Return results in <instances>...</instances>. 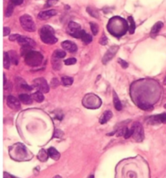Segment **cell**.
<instances>
[{"label":"cell","mask_w":166,"mask_h":178,"mask_svg":"<svg viewBox=\"0 0 166 178\" xmlns=\"http://www.w3.org/2000/svg\"><path fill=\"white\" fill-rule=\"evenodd\" d=\"M107 42H108V38L106 37V36L105 35H102L101 37V39H100V43H101V45H106Z\"/></svg>","instance_id":"cell-37"},{"label":"cell","mask_w":166,"mask_h":178,"mask_svg":"<svg viewBox=\"0 0 166 178\" xmlns=\"http://www.w3.org/2000/svg\"><path fill=\"white\" fill-rule=\"evenodd\" d=\"M23 2V0H9V3H11L12 5H14L15 7L16 6L20 5L22 4Z\"/></svg>","instance_id":"cell-35"},{"label":"cell","mask_w":166,"mask_h":178,"mask_svg":"<svg viewBox=\"0 0 166 178\" xmlns=\"http://www.w3.org/2000/svg\"><path fill=\"white\" fill-rule=\"evenodd\" d=\"M20 22L22 28H23L25 31L28 32H34L36 30V25L34 23L33 20L29 15H23L20 16Z\"/></svg>","instance_id":"cell-5"},{"label":"cell","mask_w":166,"mask_h":178,"mask_svg":"<svg viewBox=\"0 0 166 178\" xmlns=\"http://www.w3.org/2000/svg\"><path fill=\"white\" fill-rule=\"evenodd\" d=\"M62 48L66 50H68L69 52L74 53L77 50V46L73 42L70 41H64L62 42Z\"/></svg>","instance_id":"cell-14"},{"label":"cell","mask_w":166,"mask_h":178,"mask_svg":"<svg viewBox=\"0 0 166 178\" xmlns=\"http://www.w3.org/2000/svg\"><path fill=\"white\" fill-rule=\"evenodd\" d=\"M40 37L42 42L46 44H55L58 41L57 37L55 35L54 29L49 25L42 27L40 30Z\"/></svg>","instance_id":"cell-2"},{"label":"cell","mask_w":166,"mask_h":178,"mask_svg":"<svg viewBox=\"0 0 166 178\" xmlns=\"http://www.w3.org/2000/svg\"><path fill=\"white\" fill-rule=\"evenodd\" d=\"M20 88L23 90H28V91H30L33 88L31 86H29V85H27L25 82H23L20 84Z\"/></svg>","instance_id":"cell-33"},{"label":"cell","mask_w":166,"mask_h":178,"mask_svg":"<svg viewBox=\"0 0 166 178\" xmlns=\"http://www.w3.org/2000/svg\"><path fill=\"white\" fill-rule=\"evenodd\" d=\"M113 95H114V108H116V110L121 111L122 109V105L121 103V101L119 100V98L117 97V95L116 94L115 91L113 92Z\"/></svg>","instance_id":"cell-18"},{"label":"cell","mask_w":166,"mask_h":178,"mask_svg":"<svg viewBox=\"0 0 166 178\" xmlns=\"http://www.w3.org/2000/svg\"><path fill=\"white\" fill-rule=\"evenodd\" d=\"M48 156H49V154H48V151H45V150H41L38 153V155L37 157L42 162H45L47 160H48Z\"/></svg>","instance_id":"cell-22"},{"label":"cell","mask_w":166,"mask_h":178,"mask_svg":"<svg viewBox=\"0 0 166 178\" xmlns=\"http://www.w3.org/2000/svg\"><path fill=\"white\" fill-rule=\"evenodd\" d=\"M54 178H62V177H61L60 176H55Z\"/></svg>","instance_id":"cell-45"},{"label":"cell","mask_w":166,"mask_h":178,"mask_svg":"<svg viewBox=\"0 0 166 178\" xmlns=\"http://www.w3.org/2000/svg\"><path fill=\"white\" fill-rule=\"evenodd\" d=\"M139 108L143 109V110L145 111H152L153 109L152 106H151V105L148 104H143V105H139Z\"/></svg>","instance_id":"cell-34"},{"label":"cell","mask_w":166,"mask_h":178,"mask_svg":"<svg viewBox=\"0 0 166 178\" xmlns=\"http://www.w3.org/2000/svg\"><path fill=\"white\" fill-rule=\"evenodd\" d=\"M108 29L109 33L114 36L119 37L127 33L128 25L124 19L121 18L119 16H114L109 21Z\"/></svg>","instance_id":"cell-1"},{"label":"cell","mask_w":166,"mask_h":178,"mask_svg":"<svg viewBox=\"0 0 166 178\" xmlns=\"http://www.w3.org/2000/svg\"><path fill=\"white\" fill-rule=\"evenodd\" d=\"M164 85H166V78L164 79Z\"/></svg>","instance_id":"cell-46"},{"label":"cell","mask_w":166,"mask_h":178,"mask_svg":"<svg viewBox=\"0 0 166 178\" xmlns=\"http://www.w3.org/2000/svg\"><path fill=\"white\" fill-rule=\"evenodd\" d=\"M128 21L130 22V29H129V32H130V34H133L135 29V21L133 20L132 16H129V17H128Z\"/></svg>","instance_id":"cell-28"},{"label":"cell","mask_w":166,"mask_h":178,"mask_svg":"<svg viewBox=\"0 0 166 178\" xmlns=\"http://www.w3.org/2000/svg\"><path fill=\"white\" fill-rule=\"evenodd\" d=\"M3 76H4V83H3V85H4V86H5L6 84H7V81H6V75H5V73H3Z\"/></svg>","instance_id":"cell-44"},{"label":"cell","mask_w":166,"mask_h":178,"mask_svg":"<svg viewBox=\"0 0 166 178\" xmlns=\"http://www.w3.org/2000/svg\"><path fill=\"white\" fill-rule=\"evenodd\" d=\"M58 0H47L46 7H51V6L55 5L58 3Z\"/></svg>","instance_id":"cell-41"},{"label":"cell","mask_w":166,"mask_h":178,"mask_svg":"<svg viewBox=\"0 0 166 178\" xmlns=\"http://www.w3.org/2000/svg\"><path fill=\"white\" fill-rule=\"evenodd\" d=\"M10 29L8 28V27H4L3 28V36H7L8 34H10Z\"/></svg>","instance_id":"cell-42"},{"label":"cell","mask_w":166,"mask_h":178,"mask_svg":"<svg viewBox=\"0 0 166 178\" xmlns=\"http://www.w3.org/2000/svg\"><path fill=\"white\" fill-rule=\"evenodd\" d=\"M3 178H17L16 176H11V174L8 173H3Z\"/></svg>","instance_id":"cell-43"},{"label":"cell","mask_w":166,"mask_h":178,"mask_svg":"<svg viewBox=\"0 0 166 178\" xmlns=\"http://www.w3.org/2000/svg\"><path fill=\"white\" fill-rule=\"evenodd\" d=\"M112 116H113V113H112L111 111H105L103 113V115H101V117L100 118V123L101 125L105 124L107 121H109L111 119Z\"/></svg>","instance_id":"cell-15"},{"label":"cell","mask_w":166,"mask_h":178,"mask_svg":"<svg viewBox=\"0 0 166 178\" xmlns=\"http://www.w3.org/2000/svg\"><path fill=\"white\" fill-rule=\"evenodd\" d=\"M148 123L150 124V125H158V124L161 123H166V113L151 116L148 120Z\"/></svg>","instance_id":"cell-11"},{"label":"cell","mask_w":166,"mask_h":178,"mask_svg":"<svg viewBox=\"0 0 166 178\" xmlns=\"http://www.w3.org/2000/svg\"><path fill=\"white\" fill-rule=\"evenodd\" d=\"M89 178H94V176L93 175L90 176H89Z\"/></svg>","instance_id":"cell-47"},{"label":"cell","mask_w":166,"mask_h":178,"mask_svg":"<svg viewBox=\"0 0 166 178\" xmlns=\"http://www.w3.org/2000/svg\"><path fill=\"white\" fill-rule=\"evenodd\" d=\"M68 34H70V36L75 37V38H80L83 30L81 29L80 25L79 24L75 23V22H70L68 24Z\"/></svg>","instance_id":"cell-6"},{"label":"cell","mask_w":166,"mask_h":178,"mask_svg":"<svg viewBox=\"0 0 166 178\" xmlns=\"http://www.w3.org/2000/svg\"><path fill=\"white\" fill-rule=\"evenodd\" d=\"M87 11H88V12L89 13V15H91L92 16L96 17V18H97V17H98V12H97L96 11L94 10V9H92V8H87Z\"/></svg>","instance_id":"cell-31"},{"label":"cell","mask_w":166,"mask_h":178,"mask_svg":"<svg viewBox=\"0 0 166 178\" xmlns=\"http://www.w3.org/2000/svg\"><path fill=\"white\" fill-rule=\"evenodd\" d=\"M20 101L18 100L16 97H14L12 95H9L7 99V104L10 108L13 110H19L20 108Z\"/></svg>","instance_id":"cell-10"},{"label":"cell","mask_w":166,"mask_h":178,"mask_svg":"<svg viewBox=\"0 0 166 178\" xmlns=\"http://www.w3.org/2000/svg\"><path fill=\"white\" fill-rule=\"evenodd\" d=\"M133 135V128H127V132H126V134H125L124 135V138H129L130 137H131Z\"/></svg>","instance_id":"cell-36"},{"label":"cell","mask_w":166,"mask_h":178,"mask_svg":"<svg viewBox=\"0 0 166 178\" xmlns=\"http://www.w3.org/2000/svg\"><path fill=\"white\" fill-rule=\"evenodd\" d=\"M32 98H33V99L35 100L36 102H42L44 101V95L42 94V92L37 91L35 92L33 95H32Z\"/></svg>","instance_id":"cell-21"},{"label":"cell","mask_w":166,"mask_h":178,"mask_svg":"<svg viewBox=\"0 0 166 178\" xmlns=\"http://www.w3.org/2000/svg\"><path fill=\"white\" fill-rule=\"evenodd\" d=\"M20 37V35H19V34H13V35H11L10 37H9V40L11 41V42L17 41Z\"/></svg>","instance_id":"cell-39"},{"label":"cell","mask_w":166,"mask_h":178,"mask_svg":"<svg viewBox=\"0 0 166 178\" xmlns=\"http://www.w3.org/2000/svg\"><path fill=\"white\" fill-rule=\"evenodd\" d=\"M80 39L83 41V43H85V44H88V43H90V42L92 41V37L90 34H87L84 30H83V33H82V35H81Z\"/></svg>","instance_id":"cell-19"},{"label":"cell","mask_w":166,"mask_h":178,"mask_svg":"<svg viewBox=\"0 0 166 178\" xmlns=\"http://www.w3.org/2000/svg\"><path fill=\"white\" fill-rule=\"evenodd\" d=\"M10 155L12 159L16 160H27L28 150L22 144H16L10 148Z\"/></svg>","instance_id":"cell-3"},{"label":"cell","mask_w":166,"mask_h":178,"mask_svg":"<svg viewBox=\"0 0 166 178\" xmlns=\"http://www.w3.org/2000/svg\"><path fill=\"white\" fill-rule=\"evenodd\" d=\"M53 56L55 58H58V59H62L63 57H65L66 56V52L64 51V50H56L55 51V53H54V55H53Z\"/></svg>","instance_id":"cell-27"},{"label":"cell","mask_w":166,"mask_h":178,"mask_svg":"<svg viewBox=\"0 0 166 178\" xmlns=\"http://www.w3.org/2000/svg\"><path fill=\"white\" fill-rule=\"evenodd\" d=\"M43 60V56L39 52L36 51H31L25 55V63L27 65L31 67H36L40 65Z\"/></svg>","instance_id":"cell-4"},{"label":"cell","mask_w":166,"mask_h":178,"mask_svg":"<svg viewBox=\"0 0 166 178\" xmlns=\"http://www.w3.org/2000/svg\"><path fill=\"white\" fill-rule=\"evenodd\" d=\"M73 80L72 77H69V76H62V84L64 85V86H70V85H72Z\"/></svg>","instance_id":"cell-26"},{"label":"cell","mask_w":166,"mask_h":178,"mask_svg":"<svg viewBox=\"0 0 166 178\" xmlns=\"http://www.w3.org/2000/svg\"><path fill=\"white\" fill-rule=\"evenodd\" d=\"M17 42L20 45H21L22 47H35V44L36 42H34L33 40L29 38V37H24V36H20L19 37Z\"/></svg>","instance_id":"cell-12"},{"label":"cell","mask_w":166,"mask_h":178,"mask_svg":"<svg viewBox=\"0 0 166 178\" xmlns=\"http://www.w3.org/2000/svg\"><path fill=\"white\" fill-rule=\"evenodd\" d=\"M118 63H120V65L122 66V68H128V63H127L125 60H121V59H119V60H118Z\"/></svg>","instance_id":"cell-40"},{"label":"cell","mask_w":166,"mask_h":178,"mask_svg":"<svg viewBox=\"0 0 166 178\" xmlns=\"http://www.w3.org/2000/svg\"><path fill=\"white\" fill-rule=\"evenodd\" d=\"M58 85H59V81L57 78H54L51 80V86L53 88H56Z\"/></svg>","instance_id":"cell-38"},{"label":"cell","mask_w":166,"mask_h":178,"mask_svg":"<svg viewBox=\"0 0 166 178\" xmlns=\"http://www.w3.org/2000/svg\"><path fill=\"white\" fill-rule=\"evenodd\" d=\"M163 22H161V21H158V22H156L153 27L152 28V30H151V34H157L161 29H162V27H163Z\"/></svg>","instance_id":"cell-20"},{"label":"cell","mask_w":166,"mask_h":178,"mask_svg":"<svg viewBox=\"0 0 166 178\" xmlns=\"http://www.w3.org/2000/svg\"><path fill=\"white\" fill-rule=\"evenodd\" d=\"M48 154L50 158H52L54 160H58L60 158L59 152L57 150L54 148V147H50L48 150Z\"/></svg>","instance_id":"cell-17"},{"label":"cell","mask_w":166,"mask_h":178,"mask_svg":"<svg viewBox=\"0 0 166 178\" xmlns=\"http://www.w3.org/2000/svg\"><path fill=\"white\" fill-rule=\"evenodd\" d=\"M75 63H76V60H75V58H70V59H67V60H66L64 61V63H65L66 65H73Z\"/></svg>","instance_id":"cell-32"},{"label":"cell","mask_w":166,"mask_h":178,"mask_svg":"<svg viewBox=\"0 0 166 178\" xmlns=\"http://www.w3.org/2000/svg\"><path fill=\"white\" fill-rule=\"evenodd\" d=\"M10 63L11 60L9 55H8V53L4 52L3 53V67L6 69H8V68H10Z\"/></svg>","instance_id":"cell-23"},{"label":"cell","mask_w":166,"mask_h":178,"mask_svg":"<svg viewBox=\"0 0 166 178\" xmlns=\"http://www.w3.org/2000/svg\"><path fill=\"white\" fill-rule=\"evenodd\" d=\"M164 108H165V109H166V104L164 105Z\"/></svg>","instance_id":"cell-48"},{"label":"cell","mask_w":166,"mask_h":178,"mask_svg":"<svg viewBox=\"0 0 166 178\" xmlns=\"http://www.w3.org/2000/svg\"><path fill=\"white\" fill-rule=\"evenodd\" d=\"M19 100H20L21 102L24 103V104L28 105L32 104V102H33V98L26 94H20V96H19Z\"/></svg>","instance_id":"cell-16"},{"label":"cell","mask_w":166,"mask_h":178,"mask_svg":"<svg viewBox=\"0 0 166 178\" xmlns=\"http://www.w3.org/2000/svg\"><path fill=\"white\" fill-rule=\"evenodd\" d=\"M133 128V135L132 137L134 138L135 141L138 142L142 141L144 138V133H143V126L141 125V124L135 123L132 126Z\"/></svg>","instance_id":"cell-7"},{"label":"cell","mask_w":166,"mask_h":178,"mask_svg":"<svg viewBox=\"0 0 166 178\" xmlns=\"http://www.w3.org/2000/svg\"><path fill=\"white\" fill-rule=\"evenodd\" d=\"M58 11L56 10H49V11H41L39 14H38V18L42 21H44V20H48L50 17L57 15Z\"/></svg>","instance_id":"cell-13"},{"label":"cell","mask_w":166,"mask_h":178,"mask_svg":"<svg viewBox=\"0 0 166 178\" xmlns=\"http://www.w3.org/2000/svg\"><path fill=\"white\" fill-rule=\"evenodd\" d=\"M52 62H53V68H55V70H58V69L61 68V62H60V59H58V58H55L53 56Z\"/></svg>","instance_id":"cell-24"},{"label":"cell","mask_w":166,"mask_h":178,"mask_svg":"<svg viewBox=\"0 0 166 178\" xmlns=\"http://www.w3.org/2000/svg\"><path fill=\"white\" fill-rule=\"evenodd\" d=\"M90 27H91L92 32L93 35H96V34H98L99 27L96 23H94V22H90Z\"/></svg>","instance_id":"cell-30"},{"label":"cell","mask_w":166,"mask_h":178,"mask_svg":"<svg viewBox=\"0 0 166 178\" xmlns=\"http://www.w3.org/2000/svg\"><path fill=\"white\" fill-rule=\"evenodd\" d=\"M119 49V47L117 46H113L109 48V50H107V52L105 53V55H104V57L102 59V63L104 64H106L109 61H110L114 57V55H116V53L117 52V50Z\"/></svg>","instance_id":"cell-9"},{"label":"cell","mask_w":166,"mask_h":178,"mask_svg":"<svg viewBox=\"0 0 166 178\" xmlns=\"http://www.w3.org/2000/svg\"><path fill=\"white\" fill-rule=\"evenodd\" d=\"M33 85L38 91L42 92V93H48L49 92V85L47 84V81L45 79L42 78V77L35 79L33 81Z\"/></svg>","instance_id":"cell-8"},{"label":"cell","mask_w":166,"mask_h":178,"mask_svg":"<svg viewBox=\"0 0 166 178\" xmlns=\"http://www.w3.org/2000/svg\"><path fill=\"white\" fill-rule=\"evenodd\" d=\"M8 55H9V57H10V60L11 62H13V63L15 64H17L18 63V57H17V55H16V53L15 51H10V52H8Z\"/></svg>","instance_id":"cell-25"},{"label":"cell","mask_w":166,"mask_h":178,"mask_svg":"<svg viewBox=\"0 0 166 178\" xmlns=\"http://www.w3.org/2000/svg\"><path fill=\"white\" fill-rule=\"evenodd\" d=\"M14 8H15V6L12 5L11 3H8V8H7V10H6V16H8V17L11 16V14L13 12Z\"/></svg>","instance_id":"cell-29"}]
</instances>
